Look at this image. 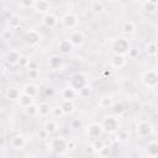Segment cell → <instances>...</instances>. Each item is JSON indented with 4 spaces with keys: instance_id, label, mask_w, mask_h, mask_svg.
<instances>
[{
    "instance_id": "1",
    "label": "cell",
    "mask_w": 158,
    "mask_h": 158,
    "mask_svg": "<svg viewBox=\"0 0 158 158\" xmlns=\"http://www.w3.org/2000/svg\"><path fill=\"white\" fill-rule=\"evenodd\" d=\"M143 81L146 83L147 86H154L156 84H158V73L153 70L146 72L143 75Z\"/></svg>"
},
{
    "instance_id": "2",
    "label": "cell",
    "mask_w": 158,
    "mask_h": 158,
    "mask_svg": "<svg viewBox=\"0 0 158 158\" xmlns=\"http://www.w3.org/2000/svg\"><path fill=\"white\" fill-rule=\"evenodd\" d=\"M62 23L67 27V28H69V30H72L73 27H75V25L78 23V19H77V16L74 15V14H65L63 17H62Z\"/></svg>"
},
{
    "instance_id": "3",
    "label": "cell",
    "mask_w": 158,
    "mask_h": 158,
    "mask_svg": "<svg viewBox=\"0 0 158 158\" xmlns=\"http://www.w3.org/2000/svg\"><path fill=\"white\" fill-rule=\"evenodd\" d=\"M68 41H69L72 44H81L83 41H84V35H83L81 31H79V30H74V31L70 32Z\"/></svg>"
},
{
    "instance_id": "4",
    "label": "cell",
    "mask_w": 158,
    "mask_h": 158,
    "mask_svg": "<svg viewBox=\"0 0 158 158\" xmlns=\"http://www.w3.org/2000/svg\"><path fill=\"white\" fill-rule=\"evenodd\" d=\"M104 128L110 131V132H114L117 130V120L115 117H106L105 121H104Z\"/></svg>"
},
{
    "instance_id": "5",
    "label": "cell",
    "mask_w": 158,
    "mask_h": 158,
    "mask_svg": "<svg viewBox=\"0 0 158 158\" xmlns=\"http://www.w3.org/2000/svg\"><path fill=\"white\" fill-rule=\"evenodd\" d=\"M42 23L43 25H46L47 27H53L56 23H57V17L54 16V15H52V14H46V15H43V17H42Z\"/></svg>"
},
{
    "instance_id": "6",
    "label": "cell",
    "mask_w": 158,
    "mask_h": 158,
    "mask_svg": "<svg viewBox=\"0 0 158 158\" xmlns=\"http://www.w3.org/2000/svg\"><path fill=\"white\" fill-rule=\"evenodd\" d=\"M19 104L22 106V107H28V106H31L32 104H33V99H32V96H30V95H26V94H21V96H20V99H19Z\"/></svg>"
},
{
    "instance_id": "7",
    "label": "cell",
    "mask_w": 158,
    "mask_h": 158,
    "mask_svg": "<svg viewBox=\"0 0 158 158\" xmlns=\"http://www.w3.org/2000/svg\"><path fill=\"white\" fill-rule=\"evenodd\" d=\"M33 7L37 9V11L48 14V10L51 9V5H49L48 1H37V2H35V6Z\"/></svg>"
},
{
    "instance_id": "8",
    "label": "cell",
    "mask_w": 158,
    "mask_h": 158,
    "mask_svg": "<svg viewBox=\"0 0 158 158\" xmlns=\"http://www.w3.org/2000/svg\"><path fill=\"white\" fill-rule=\"evenodd\" d=\"M37 91H38V90H37V86H36L35 84H32V83H31V84L25 85V86H23V89H22V93H23V94L30 95V96H32V98L37 94Z\"/></svg>"
},
{
    "instance_id": "9",
    "label": "cell",
    "mask_w": 158,
    "mask_h": 158,
    "mask_svg": "<svg viewBox=\"0 0 158 158\" xmlns=\"http://www.w3.org/2000/svg\"><path fill=\"white\" fill-rule=\"evenodd\" d=\"M6 96H7L9 100H19L20 96H21V94H20V91H19L17 89H15V88H9L7 91H6Z\"/></svg>"
},
{
    "instance_id": "10",
    "label": "cell",
    "mask_w": 158,
    "mask_h": 158,
    "mask_svg": "<svg viewBox=\"0 0 158 158\" xmlns=\"http://www.w3.org/2000/svg\"><path fill=\"white\" fill-rule=\"evenodd\" d=\"M146 128H151V125L148 122H141L139 126L137 127V132L141 136H147L151 133V130H146Z\"/></svg>"
},
{
    "instance_id": "11",
    "label": "cell",
    "mask_w": 158,
    "mask_h": 158,
    "mask_svg": "<svg viewBox=\"0 0 158 158\" xmlns=\"http://www.w3.org/2000/svg\"><path fill=\"white\" fill-rule=\"evenodd\" d=\"M143 10L148 11V12H154L157 10V2L156 1H144L142 2Z\"/></svg>"
},
{
    "instance_id": "12",
    "label": "cell",
    "mask_w": 158,
    "mask_h": 158,
    "mask_svg": "<svg viewBox=\"0 0 158 158\" xmlns=\"http://www.w3.org/2000/svg\"><path fill=\"white\" fill-rule=\"evenodd\" d=\"M60 109L63 110L64 114L72 112L73 111V102H72V100H64L62 102V105H60Z\"/></svg>"
},
{
    "instance_id": "13",
    "label": "cell",
    "mask_w": 158,
    "mask_h": 158,
    "mask_svg": "<svg viewBox=\"0 0 158 158\" xmlns=\"http://www.w3.org/2000/svg\"><path fill=\"white\" fill-rule=\"evenodd\" d=\"M44 130L48 132V133H52L57 130V123L54 120H48L44 122Z\"/></svg>"
},
{
    "instance_id": "14",
    "label": "cell",
    "mask_w": 158,
    "mask_h": 158,
    "mask_svg": "<svg viewBox=\"0 0 158 158\" xmlns=\"http://www.w3.org/2000/svg\"><path fill=\"white\" fill-rule=\"evenodd\" d=\"M100 132H101V126H99L96 123H93L89 128V135L91 137H98L100 135Z\"/></svg>"
},
{
    "instance_id": "15",
    "label": "cell",
    "mask_w": 158,
    "mask_h": 158,
    "mask_svg": "<svg viewBox=\"0 0 158 158\" xmlns=\"http://www.w3.org/2000/svg\"><path fill=\"white\" fill-rule=\"evenodd\" d=\"M135 31V23L132 21H126L122 26V32L125 33H132Z\"/></svg>"
},
{
    "instance_id": "16",
    "label": "cell",
    "mask_w": 158,
    "mask_h": 158,
    "mask_svg": "<svg viewBox=\"0 0 158 158\" xmlns=\"http://www.w3.org/2000/svg\"><path fill=\"white\" fill-rule=\"evenodd\" d=\"M16 143H19V147L21 148V147L23 146L25 141H23V138H22L21 136H15V137L11 138V146H12L14 148H16Z\"/></svg>"
},
{
    "instance_id": "17",
    "label": "cell",
    "mask_w": 158,
    "mask_h": 158,
    "mask_svg": "<svg viewBox=\"0 0 158 158\" xmlns=\"http://www.w3.org/2000/svg\"><path fill=\"white\" fill-rule=\"evenodd\" d=\"M49 111H51V107L48 104H41L38 106V114L42 116H46L47 114H49Z\"/></svg>"
},
{
    "instance_id": "18",
    "label": "cell",
    "mask_w": 158,
    "mask_h": 158,
    "mask_svg": "<svg viewBox=\"0 0 158 158\" xmlns=\"http://www.w3.org/2000/svg\"><path fill=\"white\" fill-rule=\"evenodd\" d=\"M91 10L94 12H101L104 10V4L102 2H99V1H93L91 4Z\"/></svg>"
},
{
    "instance_id": "19",
    "label": "cell",
    "mask_w": 158,
    "mask_h": 158,
    "mask_svg": "<svg viewBox=\"0 0 158 158\" xmlns=\"http://www.w3.org/2000/svg\"><path fill=\"white\" fill-rule=\"evenodd\" d=\"M25 112L27 114V115H35V114H38V107H36L35 105H31V106H28V107H26L25 109Z\"/></svg>"
},
{
    "instance_id": "20",
    "label": "cell",
    "mask_w": 158,
    "mask_h": 158,
    "mask_svg": "<svg viewBox=\"0 0 158 158\" xmlns=\"http://www.w3.org/2000/svg\"><path fill=\"white\" fill-rule=\"evenodd\" d=\"M142 158H148V157H142Z\"/></svg>"
}]
</instances>
